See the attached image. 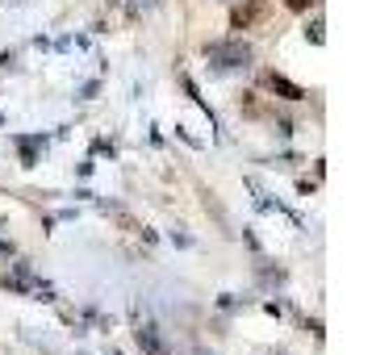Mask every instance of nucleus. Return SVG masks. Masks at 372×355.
<instances>
[{"instance_id":"423d86ee","label":"nucleus","mask_w":372,"mask_h":355,"mask_svg":"<svg viewBox=\"0 0 372 355\" xmlns=\"http://www.w3.org/2000/svg\"><path fill=\"white\" fill-rule=\"evenodd\" d=\"M285 4H289V8H293V13H306V8H310V4H314V0H285Z\"/></svg>"},{"instance_id":"f257e3e1","label":"nucleus","mask_w":372,"mask_h":355,"mask_svg":"<svg viewBox=\"0 0 372 355\" xmlns=\"http://www.w3.org/2000/svg\"><path fill=\"white\" fill-rule=\"evenodd\" d=\"M205 59L214 71L230 75V71H247L251 67V46L247 42H209L205 46Z\"/></svg>"},{"instance_id":"39448f33","label":"nucleus","mask_w":372,"mask_h":355,"mask_svg":"<svg viewBox=\"0 0 372 355\" xmlns=\"http://www.w3.org/2000/svg\"><path fill=\"white\" fill-rule=\"evenodd\" d=\"M17 146H21V163L34 167V159H38V138H21Z\"/></svg>"},{"instance_id":"7ed1b4c3","label":"nucleus","mask_w":372,"mask_h":355,"mask_svg":"<svg viewBox=\"0 0 372 355\" xmlns=\"http://www.w3.org/2000/svg\"><path fill=\"white\" fill-rule=\"evenodd\" d=\"M264 88L276 92V96H285V100H302V96H306L293 80H285V75H276V71H264Z\"/></svg>"},{"instance_id":"f03ea898","label":"nucleus","mask_w":372,"mask_h":355,"mask_svg":"<svg viewBox=\"0 0 372 355\" xmlns=\"http://www.w3.org/2000/svg\"><path fill=\"white\" fill-rule=\"evenodd\" d=\"M260 17H264V0H247L230 13V29H251Z\"/></svg>"},{"instance_id":"20e7f679","label":"nucleus","mask_w":372,"mask_h":355,"mask_svg":"<svg viewBox=\"0 0 372 355\" xmlns=\"http://www.w3.org/2000/svg\"><path fill=\"white\" fill-rule=\"evenodd\" d=\"M134 335H138L142 352H151V355H159V352H163V339L155 335V322H138V331H134Z\"/></svg>"}]
</instances>
